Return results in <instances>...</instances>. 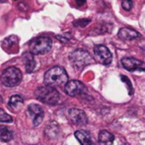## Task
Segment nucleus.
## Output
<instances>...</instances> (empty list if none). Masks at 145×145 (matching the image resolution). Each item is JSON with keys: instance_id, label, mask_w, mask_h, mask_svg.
Instances as JSON below:
<instances>
[{"instance_id": "1", "label": "nucleus", "mask_w": 145, "mask_h": 145, "mask_svg": "<svg viewBox=\"0 0 145 145\" xmlns=\"http://www.w3.org/2000/svg\"><path fill=\"white\" fill-rule=\"evenodd\" d=\"M44 83L52 87L65 85L68 81V75L66 71L61 67H54L46 72L44 77Z\"/></svg>"}, {"instance_id": "2", "label": "nucleus", "mask_w": 145, "mask_h": 145, "mask_svg": "<svg viewBox=\"0 0 145 145\" xmlns=\"http://www.w3.org/2000/svg\"><path fill=\"white\" fill-rule=\"evenodd\" d=\"M35 95L42 103L50 105H56L59 101V97H59V93L54 89V87L48 85L38 87L36 93H35Z\"/></svg>"}, {"instance_id": "3", "label": "nucleus", "mask_w": 145, "mask_h": 145, "mask_svg": "<svg viewBox=\"0 0 145 145\" xmlns=\"http://www.w3.org/2000/svg\"><path fill=\"white\" fill-rule=\"evenodd\" d=\"M69 61L73 68L77 71H81L88 65L94 63V60L90 56L89 53L82 49H77L74 52L71 53L69 56Z\"/></svg>"}, {"instance_id": "4", "label": "nucleus", "mask_w": 145, "mask_h": 145, "mask_svg": "<svg viewBox=\"0 0 145 145\" xmlns=\"http://www.w3.org/2000/svg\"><path fill=\"white\" fill-rule=\"evenodd\" d=\"M52 41L48 36H40L34 39L29 44V51L34 55H44L50 51Z\"/></svg>"}, {"instance_id": "5", "label": "nucleus", "mask_w": 145, "mask_h": 145, "mask_svg": "<svg viewBox=\"0 0 145 145\" xmlns=\"http://www.w3.org/2000/svg\"><path fill=\"white\" fill-rule=\"evenodd\" d=\"M22 77L23 75L19 69L15 67H10L3 71L1 75V81L5 87H13L21 83Z\"/></svg>"}, {"instance_id": "6", "label": "nucleus", "mask_w": 145, "mask_h": 145, "mask_svg": "<svg viewBox=\"0 0 145 145\" xmlns=\"http://www.w3.org/2000/svg\"><path fill=\"white\" fill-rule=\"evenodd\" d=\"M94 55H95L96 59L99 61L101 64L105 65H110L113 60V56L112 53L110 52V50L104 45H96L94 47Z\"/></svg>"}, {"instance_id": "7", "label": "nucleus", "mask_w": 145, "mask_h": 145, "mask_svg": "<svg viewBox=\"0 0 145 145\" xmlns=\"http://www.w3.org/2000/svg\"><path fill=\"white\" fill-rule=\"evenodd\" d=\"M64 91L66 93V95L70 97H77V95L86 93V87L81 81L72 79V81H67L66 85H64Z\"/></svg>"}, {"instance_id": "8", "label": "nucleus", "mask_w": 145, "mask_h": 145, "mask_svg": "<svg viewBox=\"0 0 145 145\" xmlns=\"http://www.w3.org/2000/svg\"><path fill=\"white\" fill-rule=\"evenodd\" d=\"M121 66L128 72H145V63L134 58H123L121 59Z\"/></svg>"}, {"instance_id": "9", "label": "nucleus", "mask_w": 145, "mask_h": 145, "mask_svg": "<svg viewBox=\"0 0 145 145\" xmlns=\"http://www.w3.org/2000/svg\"><path fill=\"white\" fill-rule=\"evenodd\" d=\"M28 113L32 117L34 126L40 125L44 117V109H42V107L35 105V103H32V105H30L28 107Z\"/></svg>"}, {"instance_id": "10", "label": "nucleus", "mask_w": 145, "mask_h": 145, "mask_svg": "<svg viewBox=\"0 0 145 145\" xmlns=\"http://www.w3.org/2000/svg\"><path fill=\"white\" fill-rule=\"evenodd\" d=\"M68 117L75 125H85L88 122V117L83 110L78 109H71L68 111Z\"/></svg>"}, {"instance_id": "11", "label": "nucleus", "mask_w": 145, "mask_h": 145, "mask_svg": "<svg viewBox=\"0 0 145 145\" xmlns=\"http://www.w3.org/2000/svg\"><path fill=\"white\" fill-rule=\"evenodd\" d=\"M118 38L122 41H131L140 38V34L131 28H121L118 31Z\"/></svg>"}, {"instance_id": "12", "label": "nucleus", "mask_w": 145, "mask_h": 145, "mask_svg": "<svg viewBox=\"0 0 145 145\" xmlns=\"http://www.w3.org/2000/svg\"><path fill=\"white\" fill-rule=\"evenodd\" d=\"M22 60H23V63L25 65V69L26 72L28 73H31L36 68V61H35L34 58V54L30 52H25L22 55Z\"/></svg>"}, {"instance_id": "13", "label": "nucleus", "mask_w": 145, "mask_h": 145, "mask_svg": "<svg viewBox=\"0 0 145 145\" xmlns=\"http://www.w3.org/2000/svg\"><path fill=\"white\" fill-rule=\"evenodd\" d=\"M24 103V99H22L21 95H14L10 97L9 101H8V107L11 111H19L22 109Z\"/></svg>"}, {"instance_id": "14", "label": "nucleus", "mask_w": 145, "mask_h": 145, "mask_svg": "<svg viewBox=\"0 0 145 145\" xmlns=\"http://www.w3.org/2000/svg\"><path fill=\"white\" fill-rule=\"evenodd\" d=\"M74 135L76 137V139L81 144H84V145L92 144L91 135H90L89 132L85 131V130H77V131H75Z\"/></svg>"}, {"instance_id": "15", "label": "nucleus", "mask_w": 145, "mask_h": 145, "mask_svg": "<svg viewBox=\"0 0 145 145\" xmlns=\"http://www.w3.org/2000/svg\"><path fill=\"white\" fill-rule=\"evenodd\" d=\"M99 142L102 144H112L115 139V136L107 130H101L99 133Z\"/></svg>"}, {"instance_id": "16", "label": "nucleus", "mask_w": 145, "mask_h": 145, "mask_svg": "<svg viewBox=\"0 0 145 145\" xmlns=\"http://www.w3.org/2000/svg\"><path fill=\"white\" fill-rule=\"evenodd\" d=\"M18 42H19V38H18L17 36H15V35H12V36H9L8 38L4 39V40L2 41V43H1V46H2V48H3V49L8 50V49L13 48L15 45H17Z\"/></svg>"}, {"instance_id": "17", "label": "nucleus", "mask_w": 145, "mask_h": 145, "mask_svg": "<svg viewBox=\"0 0 145 145\" xmlns=\"http://www.w3.org/2000/svg\"><path fill=\"white\" fill-rule=\"evenodd\" d=\"M13 138V132L6 126H0V141L8 142Z\"/></svg>"}, {"instance_id": "18", "label": "nucleus", "mask_w": 145, "mask_h": 145, "mask_svg": "<svg viewBox=\"0 0 145 145\" xmlns=\"http://www.w3.org/2000/svg\"><path fill=\"white\" fill-rule=\"evenodd\" d=\"M58 132H59L58 126H57V124L54 123V122L48 124V125L46 126V130H44V133H46L50 138H54L58 134Z\"/></svg>"}, {"instance_id": "19", "label": "nucleus", "mask_w": 145, "mask_h": 145, "mask_svg": "<svg viewBox=\"0 0 145 145\" xmlns=\"http://www.w3.org/2000/svg\"><path fill=\"white\" fill-rule=\"evenodd\" d=\"M13 121L12 116L7 114L2 109H0V122H6V123H11Z\"/></svg>"}, {"instance_id": "20", "label": "nucleus", "mask_w": 145, "mask_h": 145, "mask_svg": "<svg viewBox=\"0 0 145 145\" xmlns=\"http://www.w3.org/2000/svg\"><path fill=\"white\" fill-rule=\"evenodd\" d=\"M91 22V20L90 19H81V20H77V21H74L73 22V24H74L76 27H86L88 24Z\"/></svg>"}, {"instance_id": "21", "label": "nucleus", "mask_w": 145, "mask_h": 145, "mask_svg": "<svg viewBox=\"0 0 145 145\" xmlns=\"http://www.w3.org/2000/svg\"><path fill=\"white\" fill-rule=\"evenodd\" d=\"M132 6H133L132 0H123L121 3V7L123 8L124 10H126V11H129L132 8Z\"/></svg>"}, {"instance_id": "22", "label": "nucleus", "mask_w": 145, "mask_h": 145, "mask_svg": "<svg viewBox=\"0 0 145 145\" xmlns=\"http://www.w3.org/2000/svg\"><path fill=\"white\" fill-rule=\"evenodd\" d=\"M69 33H64V34H61V35H56V39L59 40L60 42L62 43H67L69 41V39L71 38L70 35H68Z\"/></svg>"}, {"instance_id": "23", "label": "nucleus", "mask_w": 145, "mask_h": 145, "mask_svg": "<svg viewBox=\"0 0 145 145\" xmlns=\"http://www.w3.org/2000/svg\"><path fill=\"white\" fill-rule=\"evenodd\" d=\"M76 1V3H77V5H79V6H81V5H83V4L86 2V0H75Z\"/></svg>"}, {"instance_id": "24", "label": "nucleus", "mask_w": 145, "mask_h": 145, "mask_svg": "<svg viewBox=\"0 0 145 145\" xmlns=\"http://www.w3.org/2000/svg\"><path fill=\"white\" fill-rule=\"evenodd\" d=\"M7 1V0H0V2H1V3H4V2H6Z\"/></svg>"}, {"instance_id": "25", "label": "nucleus", "mask_w": 145, "mask_h": 145, "mask_svg": "<svg viewBox=\"0 0 145 145\" xmlns=\"http://www.w3.org/2000/svg\"><path fill=\"white\" fill-rule=\"evenodd\" d=\"M3 101V99H2V97H1V95H0V103H2Z\"/></svg>"}]
</instances>
